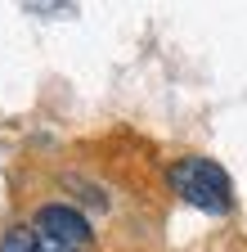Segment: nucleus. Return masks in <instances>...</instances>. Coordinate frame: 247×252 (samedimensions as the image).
I'll return each mask as SVG.
<instances>
[{
	"label": "nucleus",
	"mask_w": 247,
	"mask_h": 252,
	"mask_svg": "<svg viewBox=\"0 0 247 252\" xmlns=\"http://www.w3.org/2000/svg\"><path fill=\"white\" fill-rule=\"evenodd\" d=\"M166 185H171V194H180L198 212L225 216L234 207V180H229V171L220 162H211V158H180V162H171Z\"/></svg>",
	"instance_id": "f257e3e1"
},
{
	"label": "nucleus",
	"mask_w": 247,
	"mask_h": 252,
	"mask_svg": "<svg viewBox=\"0 0 247 252\" xmlns=\"http://www.w3.org/2000/svg\"><path fill=\"white\" fill-rule=\"evenodd\" d=\"M32 239H36V252H85L95 230H90V220L77 207L45 203L32 216Z\"/></svg>",
	"instance_id": "f03ea898"
},
{
	"label": "nucleus",
	"mask_w": 247,
	"mask_h": 252,
	"mask_svg": "<svg viewBox=\"0 0 247 252\" xmlns=\"http://www.w3.org/2000/svg\"><path fill=\"white\" fill-rule=\"evenodd\" d=\"M0 252H36V239H32V225H18L0 239Z\"/></svg>",
	"instance_id": "7ed1b4c3"
}]
</instances>
